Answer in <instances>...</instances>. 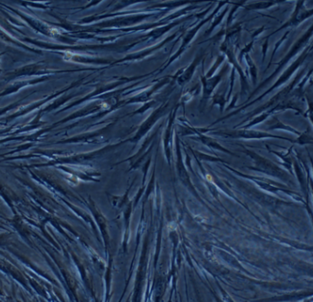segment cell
Returning <instances> with one entry per match:
<instances>
[{"label":"cell","instance_id":"6da1fadb","mask_svg":"<svg viewBox=\"0 0 313 302\" xmlns=\"http://www.w3.org/2000/svg\"><path fill=\"white\" fill-rule=\"evenodd\" d=\"M207 179H208V180H209V181H212V177H211V176H210V175H209V176H208V175H207Z\"/></svg>","mask_w":313,"mask_h":302}]
</instances>
